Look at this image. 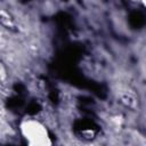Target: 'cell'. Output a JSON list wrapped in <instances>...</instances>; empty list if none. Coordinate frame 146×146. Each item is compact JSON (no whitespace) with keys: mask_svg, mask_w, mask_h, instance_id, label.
Returning <instances> with one entry per match:
<instances>
[{"mask_svg":"<svg viewBox=\"0 0 146 146\" xmlns=\"http://www.w3.org/2000/svg\"><path fill=\"white\" fill-rule=\"evenodd\" d=\"M21 132L27 146H52V140L46 127L38 120H25L21 124Z\"/></svg>","mask_w":146,"mask_h":146,"instance_id":"1","label":"cell"}]
</instances>
